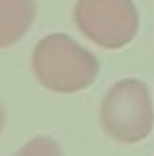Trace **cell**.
<instances>
[{"label":"cell","mask_w":154,"mask_h":156,"mask_svg":"<svg viewBox=\"0 0 154 156\" xmlns=\"http://www.w3.org/2000/svg\"><path fill=\"white\" fill-rule=\"evenodd\" d=\"M101 126L121 144H136L154 129L150 89L140 79H121L101 101Z\"/></svg>","instance_id":"cell-2"},{"label":"cell","mask_w":154,"mask_h":156,"mask_svg":"<svg viewBox=\"0 0 154 156\" xmlns=\"http://www.w3.org/2000/svg\"><path fill=\"white\" fill-rule=\"evenodd\" d=\"M73 22L85 38L105 50H121L131 44L140 26L132 0H77Z\"/></svg>","instance_id":"cell-3"},{"label":"cell","mask_w":154,"mask_h":156,"mask_svg":"<svg viewBox=\"0 0 154 156\" xmlns=\"http://www.w3.org/2000/svg\"><path fill=\"white\" fill-rule=\"evenodd\" d=\"M14 156H63V150L55 138L40 134L30 138Z\"/></svg>","instance_id":"cell-5"},{"label":"cell","mask_w":154,"mask_h":156,"mask_svg":"<svg viewBox=\"0 0 154 156\" xmlns=\"http://www.w3.org/2000/svg\"><path fill=\"white\" fill-rule=\"evenodd\" d=\"M30 67L36 81L51 93L67 95L91 87L99 75V59L71 36L47 34L32 50Z\"/></svg>","instance_id":"cell-1"},{"label":"cell","mask_w":154,"mask_h":156,"mask_svg":"<svg viewBox=\"0 0 154 156\" xmlns=\"http://www.w3.org/2000/svg\"><path fill=\"white\" fill-rule=\"evenodd\" d=\"M34 20L36 0H0V50L18 44Z\"/></svg>","instance_id":"cell-4"},{"label":"cell","mask_w":154,"mask_h":156,"mask_svg":"<svg viewBox=\"0 0 154 156\" xmlns=\"http://www.w3.org/2000/svg\"><path fill=\"white\" fill-rule=\"evenodd\" d=\"M4 125H6V111H4L2 103H0V133L4 130Z\"/></svg>","instance_id":"cell-6"}]
</instances>
